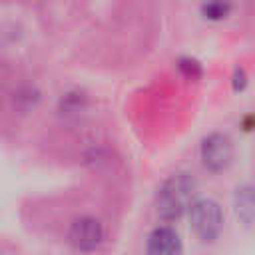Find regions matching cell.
I'll list each match as a JSON object with an SVG mask.
<instances>
[{
	"label": "cell",
	"instance_id": "cell-1",
	"mask_svg": "<svg viewBox=\"0 0 255 255\" xmlns=\"http://www.w3.org/2000/svg\"><path fill=\"white\" fill-rule=\"evenodd\" d=\"M195 193V181L187 177L185 173L173 175L159 191L157 197V211L165 219H177L191 203V197Z\"/></svg>",
	"mask_w": 255,
	"mask_h": 255
},
{
	"label": "cell",
	"instance_id": "cell-2",
	"mask_svg": "<svg viewBox=\"0 0 255 255\" xmlns=\"http://www.w3.org/2000/svg\"><path fill=\"white\" fill-rule=\"evenodd\" d=\"M189 217H191V227L201 241H213L223 227L221 207L209 199L191 203Z\"/></svg>",
	"mask_w": 255,
	"mask_h": 255
},
{
	"label": "cell",
	"instance_id": "cell-3",
	"mask_svg": "<svg viewBox=\"0 0 255 255\" xmlns=\"http://www.w3.org/2000/svg\"><path fill=\"white\" fill-rule=\"evenodd\" d=\"M201 157H203V163L209 169H213V171L225 169L229 165L231 157H233V145H231L229 137L227 135H221V133L209 135L203 141Z\"/></svg>",
	"mask_w": 255,
	"mask_h": 255
},
{
	"label": "cell",
	"instance_id": "cell-4",
	"mask_svg": "<svg viewBox=\"0 0 255 255\" xmlns=\"http://www.w3.org/2000/svg\"><path fill=\"white\" fill-rule=\"evenodd\" d=\"M70 241L78 249H92L102 241V225L92 217H82L72 223Z\"/></svg>",
	"mask_w": 255,
	"mask_h": 255
},
{
	"label": "cell",
	"instance_id": "cell-5",
	"mask_svg": "<svg viewBox=\"0 0 255 255\" xmlns=\"http://www.w3.org/2000/svg\"><path fill=\"white\" fill-rule=\"evenodd\" d=\"M149 253H177L181 249V241L177 233L169 227H157L147 239Z\"/></svg>",
	"mask_w": 255,
	"mask_h": 255
},
{
	"label": "cell",
	"instance_id": "cell-6",
	"mask_svg": "<svg viewBox=\"0 0 255 255\" xmlns=\"http://www.w3.org/2000/svg\"><path fill=\"white\" fill-rule=\"evenodd\" d=\"M237 215L245 221H251L255 217V189L251 187H241L237 189Z\"/></svg>",
	"mask_w": 255,
	"mask_h": 255
},
{
	"label": "cell",
	"instance_id": "cell-7",
	"mask_svg": "<svg viewBox=\"0 0 255 255\" xmlns=\"http://www.w3.org/2000/svg\"><path fill=\"white\" fill-rule=\"evenodd\" d=\"M229 10H231V4L227 0H207L201 8L203 16L209 20H221L229 14Z\"/></svg>",
	"mask_w": 255,
	"mask_h": 255
}]
</instances>
